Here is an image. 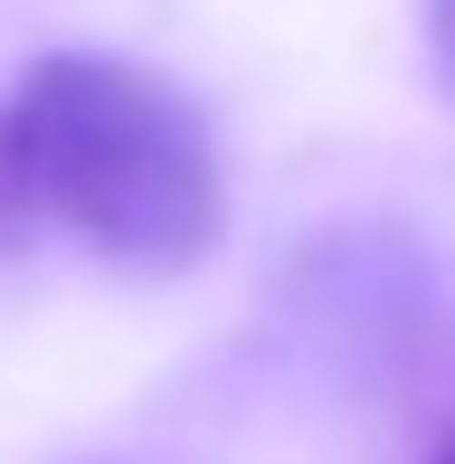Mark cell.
<instances>
[{
	"label": "cell",
	"instance_id": "obj_1",
	"mask_svg": "<svg viewBox=\"0 0 455 464\" xmlns=\"http://www.w3.org/2000/svg\"><path fill=\"white\" fill-rule=\"evenodd\" d=\"M19 218L114 276H199L228 246V152L190 86L114 48H48L0 95Z\"/></svg>",
	"mask_w": 455,
	"mask_h": 464
},
{
	"label": "cell",
	"instance_id": "obj_2",
	"mask_svg": "<svg viewBox=\"0 0 455 464\" xmlns=\"http://www.w3.org/2000/svg\"><path fill=\"white\" fill-rule=\"evenodd\" d=\"M418 29H427V67H437V86L455 104V0H418Z\"/></svg>",
	"mask_w": 455,
	"mask_h": 464
},
{
	"label": "cell",
	"instance_id": "obj_3",
	"mask_svg": "<svg viewBox=\"0 0 455 464\" xmlns=\"http://www.w3.org/2000/svg\"><path fill=\"white\" fill-rule=\"evenodd\" d=\"M10 227H29V218H19V199H10V161H0V237H10Z\"/></svg>",
	"mask_w": 455,
	"mask_h": 464
},
{
	"label": "cell",
	"instance_id": "obj_4",
	"mask_svg": "<svg viewBox=\"0 0 455 464\" xmlns=\"http://www.w3.org/2000/svg\"><path fill=\"white\" fill-rule=\"evenodd\" d=\"M427 464H455V417L437 427V446H427Z\"/></svg>",
	"mask_w": 455,
	"mask_h": 464
}]
</instances>
